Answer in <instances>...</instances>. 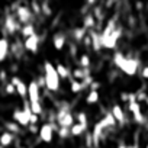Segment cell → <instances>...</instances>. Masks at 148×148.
Wrapping results in <instances>:
<instances>
[{"label":"cell","instance_id":"obj_3","mask_svg":"<svg viewBox=\"0 0 148 148\" xmlns=\"http://www.w3.org/2000/svg\"><path fill=\"white\" fill-rule=\"evenodd\" d=\"M31 113H32V110H31L29 102H26L22 109H16V110L13 112V121H15L19 126L28 128V126H29V115H31Z\"/></svg>","mask_w":148,"mask_h":148},{"label":"cell","instance_id":"obj_12","mask_svg":"<svg viewBox=\"0 0 148 148\" xmlns=\"http://www.w3.org/2000/svg\"><path fill=\"white\" fill-rule=\"evenodd\" d=\"M110 113L113 115V118L116 119V122H118L119 125H125V122H126V116H125V112H123V109H122L121 105L115 103V105L112 106Z\"/></svg>","mask_w":148,"mask_h":148},{"label":"cell","instance_id":"obj_30","mask_svg":"<svg viewBox=\"0 0 148 148\" xmlns=\"http://www.w3.org/2000/svg\"><path fill=\"white\" fill-rule=\"evenodd\" d=\"M57 134H58V136H60V138H62V139H65V138L71 136L70 128H64V126H60V128L57 129Z\"/></svg>","mask_w":148,"mask_h":148},{"label":"cell","instance_id":"obj_18","mask_svg":"<svg viewBox=\"0 0 148 148\" xmlns=\"http://www.w3.org/2000/svg\"><path fill=\"white\" fill-rule=\"evenodd\" d=\"M87 131V123H74L71 128H70V132H71V136H80L83 135L84 132Z\"/></svg>","mask_w":148,"mask_h":148},{"label":"cell","instance_id":"obj_29","mask_svg":"<svg viewBox=\"0 0 148 148\" xmlns=\"http://www.w3.org/2000/svg\"><path fill=\"white\" fill-rule=\"evenodd\" d=\"M29 106H31V110H32L34 113H36V115H42L44 108H42L41 102H34V103H29Z\"/></svg>","mask_w":148,"mask_h":148},{"label":"cell","instance_id":"obj_35","mask_svg":"<svg viewBox=\"0 0 148 148\" xmlns=\"http://www.w3.org/2000/svg\"><path fill=\"white\" fill-rule=\"evenodd\" d=\"M38 121H39V115H36V113L32 112V113L29 115V125H36Z\"/></svg>","mask_w":148,"mask_h":148},{"label":"cell","instance_id":"obj_42","mask_svg":"<svg viewBox=\"0 0 148 148\" xmlns=\"http://www.w3.org/2000/svg\"><path fill=\"white\" fill-rule=\"evenodd\" d=\"M86 2H87V5H90V6H93L96 2H97V0H86Z\"/></svg>","mask_w":148,"mask_h":148},{"label":"cell","instance_id":"obj_41","mask_svg":"<svg viewBox=\"0 0 148 148\" xmlns=\"http://www.w3.org/2000/svg\"><path fill=\"white\" fill-rule=\"evenodd\" d=\"M135 8H136L138 10H141V9H142V2H136V3H135Z\"/></svg>","mask_w":148,"mask_h":148},{"label":"cell","instance_id":"obj_26","mask_svg":"<svg viewBox=\"0 0 148 148\" xmlns=\"http://www.w3.org/2000/svg\"><path fill=\"white\" fill-rule=\"evenodd\" d=\"M99 102V92L97 90H90L89 95L86 96V103L87 105H95Z\"/></svg>","mask_w":148,"mask_h":148},{"label":"cell","instance_id":"obj_17","mask_svg":"<svg viewBox=\"0 0 148 148\" xmlns=\"http://www.w3.org/2000/svg\"><path fill=\"white\" fill-rule=\"evenodd\" d=\"M13 141H15V135L12 134V132H9V131H5L3 134H0V145L2 147H9V145H12L13 144Z\"/></svg>","mask_w":148,"mask_h":148},{"label":"cell","instance_id":"obj_24","mask_svg":"<svg viewBox=\"0 0 148 148\" xmlns=\"http://www.w3.org/2000/svg\"><path fill=\"white\" fill-rule=\"evenodd\" d=\"M102 122H103V125H105V128H113V126H116V119L113 118V115L110 113V112H108L102 119H100Z\"/></svg>","mask_w":148,"mask_h":148},{"label":"cell","instance_id":"obj_15","mask_svg":"<svg viewBox=\"0 0 148 148\" xmlns=\"http://www.w3.org/2000/svg\"><path fill=\"white\" fill-rule=\"evenodd\" d=\"M9 47H10V44H9L8 38H0V62H3L8 58Z\"/></svg>","mask_w":148,"mask_h":148},{"label":"cell","instance_id":"obj_48","mask_svg":"<svg viewBox=\"0 0 148 148\" xmlns=\"http://www.w3.org/2000/svg\"><path fill=\"white\" fill-rule=\"evenodd\" d=\"M21 148H22V147H21Z\"/></svg>","mask_w":148,"mask_h":148},{"label":"cell","instance_id":"obj_1","mask_svg":"<svg viewBox=\"0 0 148 148\" xmlns=\"http://www.w3.org/2000/svg\"><path fill=\"white\" fill-rule=\"evenodd\" d=\"M113 64L129 77L135 76V74L138 73V67H139V61L136 58L125 57L122 52H115L113 54Z\"/></svg>","mask_w":148,"mask_h":148},{"label":"cell","instance_id":"obj_10","mask_svg":"<svg viewBox=\"0 0 148 148\" xmlns=\"http://www.w3.org/2000/svg\"><path fill=\"white\" fill-rule=\"evenodd\" d=\"M5 29L8 34L10 35H15L18 31H21V26H19V22L18 19L13 16V15H8L5 18Z\"/></svg>","mask_w":148,"mask_h":148},{"label":"cell","instance_id":"obj_46","mask_svg":"<svg viewBox=\"0 0 148 148\" xmlns=\"http://www.w3.org/2000/svg\"><path fill=\"white\" fill-rule=\"evenodd\" d=\"M145 148H148V142H147V145H145Z\"/></svg>","mask_w":148,"mask_h":148},{"label":"cell","instance_id":"obj_43","mask_svg":"<svg viewBox=\"0 0 148 148\" xmlns=\"http://www.w3.org/2000/svg\"><path fill=\"white\" fill-rule=\"evenodd\" d=\"M118 148H128V147H126V145H125V144H121V145H119V147H118Z\"/></svg>","mask_w":148,"mask_h":148},{"label":"cell","instance_id":"obj_37","mask_svg":"<svg viewBox=\"0 0 148 148\" xmlns=\"http://www.w3.org/2000/svg\"><path fill=\"white\" fill-rule=\"evenodd\" d=\"M141 77L145 79V80H148V65L142 67V70H141Z\"/></svg>","mask_w":148,"mask_h":148},{"label":"cell","instance_id":"obj_2","mask_svg":"<svg viewBox=\"0 0 148 148\" xmlns=\"http://www.w3.org/2000/svg\"><path fill=\"white\" fill-rule=\"evenodd\" d=\"M44 73H45V87L49 90V92H58L60 89V77L57 74V70H55V65H52L49 61H45L44 64Z\"/></svg>","mask_w":148,"mask_h":148},{"label":"cell","instance_id":"obj_34","mask_svg":"<svg viewBox=\"0 0 148 148\" xmlns=\"http://www.w3.org/2000/svg\"><path fill=\"white\" fill-rule=\"evenodd\" d=\"M31 10L35 13V15H41V5L38 2H32L31 5Z\"/></svg>","mask_w":148,"mask_h":148},{"label":"cell","instance_id":"obj_28","mask_svg":"<svg viewBox=\"0 0 148 148\" xmlns=\"http://www.w3.org/2000/svg\"><path fill=\"white\" fill-rule=\"evenodd\" d=\"M79 64H80V67H83V68H90V64H92L90 57H89L87 54H82L80 58H79Z\"/></svg>","mask_w":148,"mask_h":148},{"label":"cell","instance_id":"obj_7","mask_svg":"<svg viewBox=\"0 0 148 148\" xmlns=\"http://www.w3.org/2000/svg\"><path fill=\"white\" fill-rule=\"evenodd\" d=\"M32 18H34V13H32L31 8H28V6H18V9H16V19H18V22L26 25V23H31Z\"/></svg>","mask_w":148,"mask_h":148},{"label":"cell","instance_id":"obj_19","mask_svg":"<svg viewBox=\"0 0 148 148\" xmlns=\"http://www.w3.org/2000/svg\"><path fill=\"white\" fill-rule=\"evenodd\" d=\"M89 36L92 39V48L95 51H100L102 49V41H100V34L95 32V31H90L89 32Z\"/></svg>","mask_w":148,"mask_h":148},{"label":"cell","instance_id":"obj_16","mask_svg":"<svg viewBox=\"0 0 148 148\" xmlns=\"http://www.w3.org/2000/svg\"><path fill=\"white\" fill-rule=\"evenodd\" d=\"M52 45L57 51H61L65 45V35L61 34V32H57L54 36H52Z\"/></svg>","mask_w":148,"mask_h":148},{"label":"cell","instance_id":"obj_38","mask_svg":"<svg viewBox=\"0 0 148 148\" xmlns=\"http://www.w3.org/2000/svg\"><path fill=\"white\" fill-rule=\"evenodd\" d=\"M6 79H8V73H6V70H0V83L6 82Z\"/></svg>","mask_w":148,"mask_h":148},{"label":"cell","instance_id":"obj_33","mask_svg":"<svg viewBox=\"0 0 148 148\" xmlns=\"http://www.w3.org/2000/svg\"><path fill=\"white\" fill-rule=\"evenodd\" d=\"M76 119H77L79 123H87V115L84 112H79L76 115Z\"/></svg>","mask_w":148,"mask_h":148},{"label":"cell","instance_id":"obj_21","mask_svg":"<svg viewBox=\"0 0 148 148\" xmlns=\"http://www.w3.org/2000/svg\"><path fill=\"white\" fill-rule=\"evenodd\" d=\"M84 89H86V86L83 84V82L71 79V83H70V90H71V93H80V92H83Z\"/></svg>","mask_w":148,"mask_h":148},{"label":"cell","instance_id":"obj_45","mask_svg":"<svg viewBox=\"0 0 148 148\" xmlns=\"http://www.w3.org/2000/svg\"><path fill=\"white\" fill-rule=\"evenodd\" d=\"M145 103H147V106H148V96H147V99H145Z\"/></svg>","mask_w":148,"mask_h":148},{"label":"cell","instance_id":"obj_36","mask_svg":"<svg viewBox=\"0 0 148 148\" xmlns=\"http://www.w3.org/2000/svg\"><path fill=\"white\" fill-rule=\"evenodd\" d=\"M135 95H136V102H139V103L141 102H145V99H147V93L141 90V92H136Z\"/></svg>","mask_w":148,"mask_h":148},{"label":"cell","instance_id":"obj_8","mask_svg":"<svg viewBox=\"0 0 148 148\" xmlns=\"http://www.w3.org/2000/svg\"><path fill=\"white\" fill-rule=\"evenodd\" d=\"M28 97H29V103L41 102V90H39V86H38L36 80L29 82V84H28Z\"/></svg>","mask_w":148,"mask_h":148},{"label":"cell","instance_id":"obj_27","mask_svg":"<svg viewBox=\"0 0 148 148\" xmlns=\"http://www.w3.org/2000/svg\"><path fill=\"white\" fill-rule=\"evenodd\" d=\"M5 126H6V129L9 131V132H12L13 135H16V134H21V126L13 121V122H6L5 123Z\"/></svg>","mask_w":148,"mask_h":148},{"label":"cell","instance_id":"obj_23","mask_svg":"<svg viewBox=\"0 0 148 148\" xmlns=\"http://www.w3.org/2000/svg\"><path fill=\"white\" fill-rule=\"evenodd\" d=\"M96 25V18L93 16V13H87L84 18H83V28L86 29H93Z\"/></svg>","mask_w":148,"mask_h":148},{"label":"cell","instance_id":"obj_39","mask_svg":"<svg viewBox=\"0 0 148 148\" xmlns=\"http://www.w3.org/2000/svg\"><path fill=\"white\" fill-rule=\"evenodd\" d=\"M89 87H90V90H97V89L100 87V83H99V82H95V80H93V83H92V84H90Z\"/></svg>","mask_w":148,"mask_h":148},{"label":"cell","instance_id":"obj_25","mask_svg":"<svg viewBox=\"0 0 148 148\" xmlns=\"http://www.w3.org/2000/svg\"><path fill=\"white\" fill-rule=\"evenodd\" d=\"M34 34H36V32H35V26H34L32 22H31V23H26V25H23V26L21 28V35H22L23 38H28V36L34 35Z\"/></svg>","mask_w":148,"mask_h":148},{"label":"cell","instance_id":"obj_47","mask_svg":"<svg viewBox=\"0 0 148 148\" xmlns=\"http://www.w3.org/2000/svg\"><path fill=\"white\" fill-rule=\"evenodd\" d=\"M147 129H148V122H147Z\"/></svg>","mask_w":148,"mask_h":148},{"label":"cell","instance_id":"obj_32","mask_svg":"<svg viewBox=\"0 0 148 148\" xmlns=\"http://www.w3.org/2000/svg\"><path fill=\"white\" fill-rule=\"evenodd\" d=\"M5 93H6V95H15V93H16V87L9 82V83H6V86H5Z\"/></svg>","mask_w":148,"mask_h":148},{"label":"cell","instance_id":"obj_31","mask_svg":"<svg viewBox=\"0 0 148 148\" xmlns=\"http://www.w3.org/2000/svg\"><path fill=\"white\" fill-rule=\"evenodd\" d=\"M41 13H44L45 16H51L52 15V9L48 5V2H42L41 3Z\"/></svg>","mask_w":148,"mask_h":148},{"label":"cell","instance_id":"obj_9","mask_svg":"<svg viewBox=\"0 0 148 148\" xmlns=\"http://www.w3.org/2000/svg\"><path fill=\"white\" fill-rule=\"evenodd\" d=\"M39 36L36 35V34H34V35H31V36H28V38H25V42H23V48L26 49V51H29V52H32V54H36L38 52V48H39Z\"/></svg>","mask_w":148,"mask_h":148},{"label":"cell","instance_id":"obj_40","mask_svg":"<svg viewBox=\"0 0 148 148\" xmlns=\"http://www.w3.org/2000/svg\"><path fill=\"white\" fill-rule=\"evenodd\" d=\"M28 128H29V132H31V134H38V132H39V129H38L36 125H29Z\"/></svg>","mask_w":148,"mask_h":148},{"label":"cell","instance_id":"obj_11","mask_svg":"<svg viewBox=\"0 0 148 148\" xmlns=\"http://www.w3.org/2000/svg\"><path fill=\"white\" fill-rule=\"evenodd\" d=\"M10 83L16 87V93H18L21 97L28 96V84H26L25 82H22V80H21V77L13 76V77H12V80H10Z\"/></svg>","mask_w":148,"mask_h":148},{"label":"cell","instance_id":"obj_20","mask_svg":"<svg viewBox=\"0 0 148 148\" xmlns=\"http://www.w3.org/2000/svg\"><path fill=\"white\" fill-rule=\"evenodd\" d=\"M55 70H57V74H58V77H60V80H67L68 77H70V70H68V67H65L64 64H61V62H58V64H55Z\"/></svg>","mask_w":148,"mask_h":148},{"label":"cell","instance_id":"obj_22","mask_svg":"<svg viewBox=\"0 0 148 148\" xmlns=\"http://www.w3.org/2000/svg\"><path fill=\"white\" fill-rule=\"evenodd\" d=\"M86 35H87V29L83 28V26H79V28H76V29L73 31V38L76 39L77 42H82Z\"/></svg>","mask_w":148,"mask_h":148},{"label":"cell","instance_id":"obj_4","mask_svg":"<svg viewBox=\"0 0 148 148\" xmlns=\"http://www.w3.org/2000/svg\"><path fill=\"white\" fill-rule=\"evenodd\" d=\"M121 36H122V28H121V26H116V28L112 31L110 35H108V36H100L102 48H106V49H115Z\"/></svg>","mask_w":148,"mask_h":148},{"label":"cell","instance_id":"obj_5","mask_svg":"<svg viewBox=\"0 0 148 148\" xmlns=\"http://www.w3.org/2000/svg\"><path fill=\"white\" fill-rule=\"evenodd\" d=\"M57 122L60 126H64V128H71L74 125V116L67 106H62L61 109H58Z\"/></svg>","mask_w":148,"mask_h":148},{"label":"cell","instance_id":"obj_13","mask_svg":"<svg viewBox=\"0 0 148 148\" xmlns=\"http://www.w3.org/2000/svg\"><path fill=\"white\" fill-rule=\"evenodd\" d=\"M105 125H103V122L102 121H99L95 126H93V132H92V138H93V144L95 145H99V141H100V138L103 136V132H105Z\"/></svg>","mask_w":148,"mask_h":148},{"label":"cell","instance_id":"obj_6","mask_svg":"<svg viewBox=\"0 0 148 148\" xmlns=\"http://www.w3.org/2000/svg\"><path fill=\"white\" fill-rule=\"evenodd\" d=\"M58 128L55 126V123H49V122H45L41 128H39V132H38V135H39V139L42 141V142H47V144H49L51 141H52V138H54V132L57 131Z\"/></svg>","mask_w":148,"mask_h":148},{"label":"cell","instance_id":"obj_44","mask_svg":"<svg viewBox=\"0 0 148 148\" xmlns=\"http://www.w3.org/2000/svg\"><path fill=\"white\" fill-rule=\"evenodd\" d=\"M131 148H138V145H136V144H134V145H131Z\"/></svg>","mask_w":148,"mask_h":148},{"label":"cell","instance_id":"obj_14","mask_svg":"<svg viewBox=\"0 0 148 148\" xmlns=\"http://www.w3.org/2000/svg\"><path fill=\"white\" fill-rule=\"evenodd\" d=\"M71 76L74 80H83L84 77L90 76V68H83V67H76L73 71H71Z\"/></svg>","mask_w":148,"mask_h":148}]
</instances>
